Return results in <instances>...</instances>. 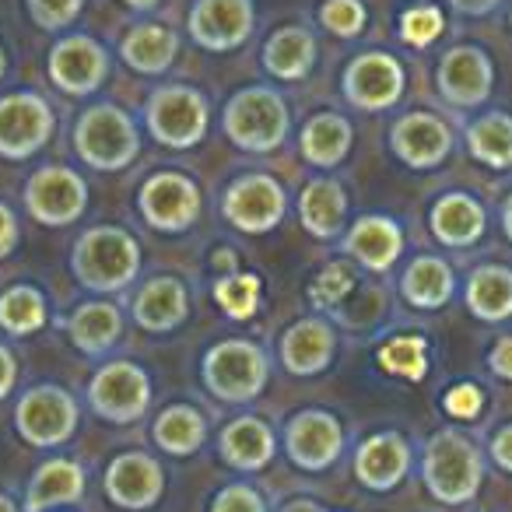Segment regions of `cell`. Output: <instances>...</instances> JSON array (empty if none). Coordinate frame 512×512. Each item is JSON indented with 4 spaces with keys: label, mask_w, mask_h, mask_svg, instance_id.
Returning a JSON list of instances; mask_svg holds the SVG:
<instances>
[{
    "label": "cell",
    "mask_w": 512,
    "mask_h": 512,
    "mask_svg": "<svg viewBox=\"0 0 512 512\" xmlns=\"http://www.w3.org/2000/svg\"><path fill=\"white\" fill-rule=\"evenodd\" d=\"M137 211L144 225L162 235H183L197 225L204 211V193L193 183V176L179 169H158L137 190Z\"/></svg>",
    "instance_id": "7"
},
{
    "label": "cell",
    "mask_w": 512,
    "mask_h": 512,
    "mask_svg": "<svg viewBox=\"0 0 512 512\" xmlns=\"http://www.w3.org/2000/svg\"><path fill=\"white\" fill-rule=\"evenodd\" d=\"M351 288H355V271H351L348 264H341V260H334V264L323 267L313 285H309V302H313L316 309H334L348 299Z\"/></svg>",
    "instance_id": "41"
},
{
    "label": "cell",
    "mask_w": 512,
    "mask_h": 512,
    "mask_svg": "<svg viewBox=\"0 0 512 512\" xmlns=\"http://www.w3.org/2000/svg\"><path fill=\"white\" fill-rule=\"evenodd\" d=\"M400 295L407 306L439 313L453 302L456 295V274L439 253H421L400 274Z\"/></svg>",
    "instance_id": "25"
},
{
    "label": "cell",
    "mask_w": 512,
    "mask_h": 512,
    "mask_svg": "<svg viewBox=\"0 0 512 512\" xmlns=\"http://www.w3.org/2000/svg\"><path fill=\"white\" fill-rule=\"evenodd\" d=\"M379 365H383L386 372H393V376L411 379V383L425 379V372H428V344H425V337L400 334V337H393V341H386L383 348H379Z\"/></svg>",
    "instance_id": "38"
},
{
    "label": "cell",
    "mask_w": 512,
    "mask_h": 512,
    "mask_svg": "<svg viewBox=\"0 0 512 512\" xmlns=\"http://www.w3.org/2000/svg\"><path fill=\"white\" fill-rule=\"evenodd\" d=\"M351 144H355L351 120L334 109L309 116L299 134V151L313 169H337L351 155Z\"/></svg>",
    "instance_id": "31"
},
{
    "label": "cell",
    "mask_w": 512,
    "mask_h": 512,
    "mask_svg": "<svg viewBox=\"0 0 512 512\" xmlns=\"http://www.w3.org/2000/svg\"><path fill=\"white\" fill-rule=\"evenodd\" d=\"M88 0H25V11L43 32H64L81 18Z\"/></svg>",
    "instance_id": "42"
},
{
    "label": "cell",
    "mask_w": 512,
    "mask_h": 512,
    "mask_svg": "<svg viewBox=\"0 0 512 512\" xmlns=\"http://www.w3.org/2000/svg\"><path fill=\"white\" fill-rule=\"evenodd\" d=\"M221 460L235 470H260L274 460L278 453V439H274L271 425L264 418H253V414H242V418L228 421L225 432L218 439Z\"/></svg>",
    "instance_id": "29"
},
{
    "label": "cell",
    "mask_w": 512,
    "mask_h": 512,
    "mask_svg": "<svg viewBox=\"0 0 512 512\" xmlns=\"http://www.w3.org/2000/svg\"><path fill=\"white\" fill-rule=\"evenodd\" d=\"M502 232H505V239L512 242V193L502 200Z\"/></svg>",
    "instance_id": "50"
},
{
    "label": "cell",
    "mask_w": 512,
    "mask_h": 512,
    "mask_svg": "<svg viewBox=\"0 0 512 512\" xmlns=\"http://www.w3.org/2000/svg\"><path fill=\"white\" fill-rule=\"evenodd\" d=\"M285 512H320L316 505H309V502H295V505H288Z\"/></svg>",
    "instance_id": "52"
},
{
    "label": "cell",
    "mask_w": 512,
    "mask_h": 512,
    "mask_svg": "<svg viewBox=\"0 0 512 512\" xmlns=\"http://www.w3.org/2000/svg\"><path fill=\"white\" fill-rule=\"evenodd\" d=\"M88 407L102 421L134 425L151 407V376L137 362H127V358L106 362L88 383Z\"/></svg>",
    "instance_id": "12"
},
{
    "label": "cell",
    "mask_w": 512,
    "mask_h": 512,
    "mask_svg": "<svg viewBox=\"0 0 512 512\" xmlns=\"http://www.w3.org/2000/svg\"><path fill=\"white\" fill-rule=\"evenodd\" d=\"M50 81L71 99H85V95L99 92L109 81L113 71V53L88 32H67L50 46V60H46Z\"/></svg>",
    "instance_id": "13"
},
{
    "label": "cell",
    "mask_w": 512,
    "mask_h": 512,
    "mask_svg": "<svg viewBox=\"0 0 512 512\" xmlns=\"http://www.w3.org/2000/svg\"><path fill=\"white\" fill-rule=\"evenodd\" d=\"M225 137L249 155H271L292 134V109L288 99L271 85H246L228 99L221 113Z\"/></svg>",
    "instance_id": "2"
},
{
    "label": "cell",
    "mask_w": 512,
    "mask_h": 512,
    "mask_svg": "<svg viewBox=\"0 0 512 512\" xmlns=\"http://www.w3.org/2000/svg\"><path fill=\"white\" fill-rule=\"evenodd\" d=\"M467 151L488 169H512V116L505 109H488L463 127Z\"/></svg>",
    "instance_id": "34"
},
{
    "label": "cell",
    "mask_w": 512,
    "mask_h": 512,
    "mask_svg": "<svg viewBox=\"0 0 512 512\" xmlns=\"http://www.w3.org/2000/svg\"><path fill=\"white\" fill-rule=\"evenodd\" d=\"M22 204L43 228H67L85 218L88 183L71 165H39L22 186Z\"/></svg>",
    "instance_id": "8"
},
{
    "label": "cell",
    "mask_w": 512,
    "mask_h": 512,
    "mask_svg": "<svg viewBox=\"0 0 512 512\" xmlns=\"http://www.w3.org/2000/svg\"><path fill=\"white\" fill-rule=\"evenodd\" d=\"M446 4L456 15H467V18H488L502 8V0H446Z\"/></svg>",
    "instance_id": "48"
},
{
    "label": "cell",
    "mask_w": 512,
    "mask_h": 512,
    "mask_svg": "<svg viewBox=\"0 0 512 512\" xmlns=\"http://www.w3.org/2000/svg\"><path fill=\"white\" fill-rule=\"evenodd\" d=\"M288 460L302 470H327L344 453V428L330 411L306 407L285 425Z\"/></svg>",
    "instance_id": "18"
},
{
    "label": "cell",
    "mask_w": 512,
    "mask_h": 512,
    "mask_svg": "<svg viewBox=\"0 0 512 512\" xmlns=\"http://www.w3.org/2000/svg\"><path fill=\"white\" fill-rule=\"evenodd\" d=\"M85 495V467L78 460H46L32 474L25 509L46 512L53 505H71Z\"/></svg>",
    "instance_id": "33"
},
{
    "label": "cell",
    "mask_w": 512,
    "mask_h": 512,
    "mask_svg": "<svg viewBox=\"0 0 512 512\" xmlns=\"http://www.w3.org/2000/svg\"><path fill=\"white\" fill-rule=\"evenodd\" d=\"M491 460L498 463L502 470H509L512 474V425H502L495 435H491Z\"/></svg>",
    "instance_id": "47"
},
{
    "label": "cell",
    "mask_w": 512,
    "mask_h": 512,
    "mask_svg": "<svg viewBox=\"0 0 512 512\" xmlns=\"http://www.w3.org/2000/svg\"><path fill=\"white\" fill-rule=\"evenodd\" d=\"M53 130H57V109L46 95L32 88L0 95V158L29 162L50 144Z\"/></svg>",
    "instance_id": "9"
},
{
    "label": "cell",
    "mask_w": 512,
    "mask_h": 512,
    "mask_svg": "<svg viewBox=\"0 0 512 512\" xmlns=\"http://www.w3.org/2000/svg\"><path fill=\"white\" fill-rule=\"evenodd\" d=\"M428 228H432L439 246L470 249L488 232V214H484V204L477 197L463 190H449L428 211Z\"/></svg>",
    "instance_id": "23"
},
{
    "label": "cell",
    "mask_w": 512,
    "mask_h": 512,
    "mask_svg": "<svg viewBox=\"0 0 512 512\" xmlns=\"http://www.w3.org/2000/svg\"><path fill=\"white\" fill-rule=\"evenodd\" d=\"M151 435H155V442H158V449H162V453L193 456L207 439V421H204V414H200L197 407L172 404L155 418Z\"/></svg>",
    "instance_id": "35"
},
{
    "label": "cell",
    "mask_w": 512,
    "mask_h": 512,
    "mask_svg": "<svg viewBox=\"0 0 512 512\" xmlns=\"http://www.w3.org/2000/svg\"><path fill=\"white\" fill-rule=\"evenodd\" d=\"M4 71H8V53H4V46H0V78H4Z\"/></svg>",
    "instance_id": "54"
},
{
    "label": "cell",
    "mask_w": 512,
    "mask_h": 512,
    "mask_svg": "<svg viewBox=\"0 0 512 512\" xmlns=\"http://www.w3.org/2000/svg\"><path fill=\"white\" fill-rule=\"evenodd\" d=\"M435 88L439 99L453 109H481L495 92V64L488 50L474 43H460L442 53L435 67Z\"/></svg>",
    "instance_id": "15"
},
{
    "label": "cell",
    "mask_w": 512,
    "mask_h": 512,
    "mask_svg": "<svg viewBox=\"0 0 512 512\" xmlns=\"http://www.w3.org/2000/svg\"><path fill=\"white\" fill-rule=\"evenodd\" d=\"M337 330L327 316H302L281 334L278 355L292 376H320L334 365L337 355Z\"/></svg>",
    "instance_id": "20"
},
{
    "label": "cell",
    "mask_w": 512,
    "mask_h": 512,
    "mask_svg": "<svg viewBox=\"0 0 512 512\" xmlns=\"http://www.w3.org/2000/svg\"><path fill=\"white\" fill-rule=\"evenodd\" d=\"M123 4H127L130 11H141V15H148V11H155L158 4H162V0H123Z\"/></svg>",
    "instance_id": "51"
},
{
    "label": "cell",
    "mask_w": 512,
    "mask_h": 512,
    "mask_svg": "<svg viewBox=\"0 0 512 512\" xmlns=\"http://www.w3.org/2000/svg\"><path fill=\"white\" fill-rule=\"evenodd\" d=\"M141 242L120 225H92L71 249V271L95 295H120L141 278Z\"/></svg>",
    "instance_id": "1"
},
{
    "label": "cell",
    "mask_w": 512,
    "mask_h": 512,
    "mask_svg": "<svg viewBox=\"0 0 512 512\" xmlns=\"http://www.w3.org/2000/svg\"><path fill=\"white\" fill-rule=\"evenodd\" d=\"M200 379L211 397L225 400V404H249L264 393L267 379H271V362L256 341L228 337V341L207 348L204 362H200Z\"/></svg>",
    "instance_id": "5"
},
{
    "label": "cell",
    "mask_w": 512,
    "mask_h": 512,
    "mask_svg": "<svg viewBox=\"0 0 512 512\" xmlns=\"http://www.w3.org/2000/svg\"><path fill=\"white\" fill-rule=\"evenodd\" d=\"M463 299L474 320L481 323H505L512 316V267L505 264H481L470 271L463 285Z\"/></svg>",
    "instance_id": "32"
},
{
    "label": "cell",
    "mask_w": 512,
    "mask_h": 512,
    "mask_svg": "<svg viewBox=\"0 0 512 512\" xmlns=\"http://www.w3.org/2000/svg\"><path fill=\"white\" fill-rule=\"evenodd\" d=\"M211 292H214V302H218L221 313H225L228 320H249V316H256V309H260L264 285H260L256 274L232 271V274H218Z\"/></svg>",
    "instance_id": "37"
},
{
    "label": "cell",
    "mask_w": 512,
    "mask_h": 512,
    "mask_svg": "<svg viewBox=\"0 0 512 512\" xmlns=\"http://www.w3.org/2000/svg\"><path fill=\"white\" fill-rule=\"evenodd\" d=\"M74 155L95 172H120L141 155V127L116 102H95L74 120Z\"/></svg>",
    "instance_id": "3"
},
{
    "label": "cell",
    "mask_w": 512,
    "mask_h": 512,
    "mask_svg": "<svg viewBox=\"0 0 512 512\" xmlns=\"http://www.w3.org/2000/svg\"><path fill=\"white\" fill-rule=\"evenodd\" d=\"M64 330L81 355H92V358L106 355V351L116 348V341L123 337V313H120V306L109 299L81 302V306L64 320Z\"/></svg>",
    "instance_id": "28"
},
{
    "label": "cell",
    "mask_w": 512,
    "mask_h": 512,
    "mask_svg": "<svg viewBox=\"0 0 512 512\" xmlns=\"http://www.w3.org/2000/svg\"><path fill=\"white\" fill-rule=\"evenodd\" d=\"M341 249L344 256H351L365 271L386 274L404 256V228L390 214H362V218L344 228Z\"/></svg>",
    "instance_id": "19"
},
{
    "label": "cell",
    "mask_w": 512,
    "mask_h": 512,
    "mask_svg": "<svg viewBox=\"0 0 512 512\" xmlns=\"http://www.w3.org/2000/svg\"><path fill=\"white\" fill-rule=\"evenodd\" d=\"M509 29H512V8H509Z\"/></svg>",
    "instance_id": "55"
},
{
    "label": "cell",
    "mask_w": 512,
    "mask_h": 512,
    "mask_svg": "<svg viewBox=\"0 0 512 512\" xmlns=\"http://www.w3.org/2000/svg\"><path fill=\"white\" fill-rule=\"evenodd\" d=\"M211 512H267L260 491L249 484H228L225 491H218L211 502Z\"/></svg>",
    "instance_id": "43"
},
{
    "label": "cell",
    "mask_w": 512,
    "mask_h": 512,
    "mask_svg": "<svg viewBox=\"0 0 512 512\" xmlns=\"http://www.w3.org/2000/svg\"><path fill=\"white\" fill-rule=\"evenodd\" d=\"M162 488H165L162 463L151 460L148 453H123L106 470V495L120 509L130 512L151 509L162 498Z\"/></svg>",
    "instance_id": "22"
},
{
    "label": "cell",
    "mask_w": 512,
    "mask_h": 512,
    "mask_svg": "<svg viewBox=\"0 0 512 512\" xmlns=\"http://www.w3.org/2000/svg\"><path fill=\"white\" fill-rule=\"evenodd\" d=\"M421 477H425V488L432 491L439 502H446V505L470 502L484 481L481 449L463 432H453V428H449V432H435L425 446Z\"/></svg>",
    "instance_id": "6"
},
{
    "label": "cell",
    "mask_w": 512,
    "mask_h": 512,
    "mask_svg": "<svg viewBox=\"0 0 512 512\" xmlns=\"http://www.w3.org/2000/svg\"><path fill=\"white\" fill-rule=\"evenodd\" d=\"M179 57V36L169 25L141 22L134 29L123 32L120 39V60L130 71L144 74V78H162Z\"/></svg>",
    "instance_id": "26"
},
{
    "label": "cell",
    "mask_w": 512,
    "mask_h": 512,
    "mask_svg": "<svg viewBox=\"0 0 512 512\" xmlns=\"http://www.w3.org/2000/svg\"><path fill=\"white\" fill-rule=\"evenodd\" d=\"M442 407H446L453 418H463V421H470V418H477L481 414V407H484V393L477 390L474 383H460V386H453V390L442 397Z\"/></svg>",
    "instance_id": "44"
},
{
    "label": "cell",
    "mask_w": 512,
    "mask_h": 512,
    "mask_svg": "<svg viewBox=\"0 0 512 512\" xmlns=\"http://www.w3.org/2000/svg\"><path fill=\"white\" fill-rule=\"evenodd\" d=\"M211 127V102L200 88L169 81L151 88L144 102V130L155 144L172 151L197 148Z\"/></svg>",
    "instance_id": "4"
},
{
    "label": "cell",
    "mask_w": 512,
    "mask_h": 512,
    "mask_svg": "<svg viewBox=\"0 0 512 512\" xmlns=\"http://www.w3.org/2000/svg\"><path fill=\"white\" fill-rule=\"evenodd\" d=\"M320 57V43L302 25H285L264 43V71L278 81H306Z\"/></svg>",
    "instance_id": "30"
},
{
    "label": "cell",
    "mask_w": 512,
    "mask_h": 512,
    "mask_svg": "<svg viewBox=\"0 0 512 512\" xmlns=\"http://www.w3.org/2000/svg\"><path fill=\"white\" fill-rule=\"evenodd\" d=\"M18 239H22V228H18V214L11 211L4 200H0V260L15 253Z\"/></svg>",
    "instance_id": "45"
},
{
    "label": "cell",
    "mask_w": 512,
    "mask_h": 512,
    "mask_svg": "<svg viewBox=\"0 0 512 512\" xmlns=\"http://www.w3.org/2000/svg\"><path fill=\"white\" fill-rule=\"evenodd\" d=\"M456 148V134L432 109L400 113L390 127V151L414 172H432L449 162Z\"/></svg>",
    "instance_id": "16"
},
{
    "label": "cell",
    "mask_w": 512,
    "mask_h": 512,
    "mask_svg": "<svg viewBox=\"0 0 512 512\" xmlns=\"http://www.w3.org/2000/svg\"><path fill=\"white\" fill-rule=\"evenodd\" d=\"M256 25V0H193L186 32L207 53H232L249 43Z\"/></svg>",
    "instance_id": "17"
},
{
    "label": "cell",
    "mask_w": 512,
    "mask_h": 512,
    "mask_svg": "<svg viewBox=\"0 0 512 512\" xmlns=\"http://www.w3.org/2000/svg\"><path fill=\"white\" fill-rule=\"evenodd\" d=\"M130 316L144 334H172L190 316V292L172 274L148 278L130 299Z\"/></svg>",
    "instance_id": "21"
},
{
    "label": "cell",
    "mask_w": 512,
    "mask_h": 512,
    "mask_svg": "<svg viewBox=\"0 0 512 512\" xmlns=\"http://www.w3.org/2000/svg\"><path fill=\"white\" fill-rule=\"evenodd\" d=\"M0 512H18V505L8 495H0Z\"/></svg>",
    "instance_id": "53"
},
{
    "label": "cell",
    "mask_w": 512,
    "mask_h": 512,
    "mask_svg": "<svg viewBox=\"0 0 512 512\" xmlns=\"http://www.w3.org/2000/svg\"><path fill=\"white\" fill-rule=\"evenodd\" d=\"M320 25L337 39H358L369 25V8L362 0H323Z\"/></svg>",
    "instance_id": "39"
},
{
    "label": "cell",
    "mask_w": 512,
    "mask_h": 512,
    "mask_svg": "<svg viewBox=\"0 0 512 512\" xmlns=\"http://www.w3.org/2000/svg\"><path fill=\"white\" fill-rule=\"evenodd\" d=\"M411 470V446L404 435L379 432L355 453V477L372 491H393Z\"/></svg>",
    "instance_id": "24"
},
{
    "label": "cell",
    "mask_w": 512,
    "mask_h": 512,
    "mask_svg": "<svg viewBox=\"0 0 512 512\" xmlns=\"http://www.w3.org/2000/svg\"><path fill=\"white\" fill-rule=\"evenodd\" d=\"M15 428L29 446H64L78 428V400L64 386L39 383L22 393L15 407Z\"/></svg>",
    "instance_id": "14"
},
{
    "label": "cell",
    "mask_w": 512,
    "mask_h": 512,
    "mask_svg": "<svg viewBox=\"0 0 512 512\" xmlns=\"http://www.w3.org/2000/svg\"><path fill=\"white\" fill-rule=\"evenodd\" d=\"M446 29V15H442L435 4H414L400 15V39L414 50H425Z\"/></svg>",
    "instance_id": "40"
},
{
    "label": "cell",
    "mask_w": 512,
    "mask_h": 512,
    "mask_svg": "<svg viewBox=\"0 0 512 512\" xmlns=\"http://www.w3.org/2000/svg\"><path fill=\"white\" fill-rule=\"evenodd\" d=\"M299 218L313 239H337L348 228V190L337 179H309L299 193Z\"/></svg>",
    "instance_id": "27"
},
{
    "label": "cell",
    "mask_w": 512,
    "mask_h": 512,
    "mask_svg": "<svg viewBox=\"0 0 512 512\" xmlns=\"http://www.w3.org/2000/svg\"><path fill=\"white\" fill-rule=\"evenodd\" d=\"M341 92L351 109L362 113H386L407 92V71L393 53L365 50L348 60L341 74Z\"/></svg>",
    "instance_id": "11"
},
{
    "label": "cell",
    "mask_w": 512,
    "mask_h": 512,
    "mask_svg": "<svg viewBox=\"0 0 512 512\" xmlns=\"http://www.w3.org/2000/svg\"><path fill=\"white\" fill-rule=\"evenodd\" d=\"M50 320V302H46L43 288L36 285H11L0 295V330L11 337H29L46 327Z\"/></svg>",
    "instance_id": "36"
},
{
    "label": "cell",
    "mask_w": 512,
    "mask_h": 512,
    "mask_svg": "<svg viewBox=\"0 0 512 512\" xmlns=\"http://www.w3.org/2000/svg\"><path fill=\"white\" fill-rule=\"evenodd\" d=\"M488 369L495 372L498 379H509L512 383V337H498L488 351Z\"/></svg>",
    "instance_id": "46"
},
{
    "label": "cell",
    "mask_w": 512,
    "mask_h": 512,
    "mask_svg": "<svg viewBox=\"0 0 512 512\" xmlns=\"http://www.w3.org/2000/svg\"><path fill=\"white\" fill-rule=\"evenodd\" d=\"M18 383V362H15V351L8 344H0V400L8 397Z\"/></svg>",
    "instance_id": "49"
},
{
    "label": "cell",
    "mask_w": 512,
    "mask_h": 512,
    "mask_svg": "<svg viewBox=\"0 0 512 512\" xmlns=\"http://www.w3.org/2000/svg\"><path fill=\"white\" fill-rule=\"evenodd\" d=\"M221 214L246 235H267L285 221L288 193L271 172H242L221 193Z\"/></svg>",
    "instance_id": "10"
}]
</instances>
